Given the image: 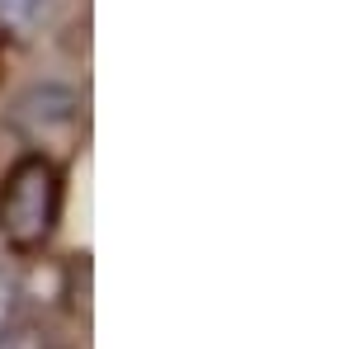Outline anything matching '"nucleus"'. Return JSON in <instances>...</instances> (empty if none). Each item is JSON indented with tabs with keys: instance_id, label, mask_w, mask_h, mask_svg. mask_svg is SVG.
Segmentation results:
<instances>
[{
	"instance_id": "f257e3e1",
	"label": "nucleus",
	"mask_w": 354,
	"mask_h": 349,
	"mask_svg": "<svg viewBox=\"0 0 354 349\" xmlns=\"http://www.w3.org/2000/svg\"><path fill=\"white\" fill-rule=\"evenodd\" d=\"M62 217V170L43 151H24L0 185V236L19 255H33L53 241Z\"/></svg>"
},
{
	"instance_id": "f03ea898",
	"label": "nucleus",
	"mask_w": 354,
	"mask_h": 349,
	"mask_svg": "<svg viewBox=\"0 0 354 349\" xmlns=\"http://www.w3.org/2000/svg\"><path fill=\"white\" fill-rule=\"evenodd\" d=\"M15 123L33 142H43V137H71L81 128V95L71 85H33L15 104Z\"/></svg>"
},
{
	"instance_id": "7ed1b4c3",
	"label": "nucleus",
	"mask_w": 354,
	"mask_h": 349,
	"mask_svg": "<svg viewBox=\"0 0 354 349\" xmlns=\"http://www.w3.org/2000/svg\"><path fill=\"white\" fill-rule=\"evenodd\" d=\"M43 10H48V0H0V19L5 24H33V19H43Z\"/></svg>"
},
{
	"instance_id": "20e7f679",
	"label": "nucleus",
	"mask_w": 354,
	"mask_h": 349,
	"mask_svg": "<svg viewBox=\"0 0 354 349\" xmlns=\"http://www.w3.org/2000/svg\"><path fill=\"white\" fill-rule=\"evenodd\" d=\"M15 297H19L15 279L0 269V335H5V326H10V317H15Z\"/></svg>"
}]
</instances>
